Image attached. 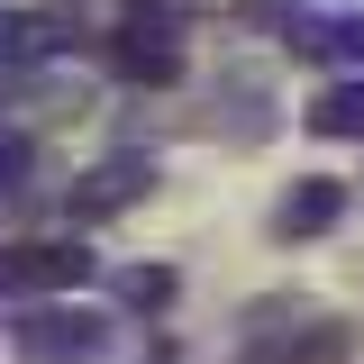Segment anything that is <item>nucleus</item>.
<instances>
[{"instance_id":"1","label":"nucleus","mask_w":364,"mask_h":364,"mask_svg":"<svg viewBox=\"0 0 364 364\" xmlns=\"http://www.w3.org/2000/svg\"><path fill=\"white\" fill-rule=\"evenodd\" d=\"M9 346H18V364H91L100 346H109V328H100L91 310H64V301L46 291L37 310L9 318Z\"/></svg>"},{"instance_id":"2","label":"nucleus","mask_w":364,"mask_h":364,"mask_svg":"<svg viewBox=\"0 0 364 364\" xmlns=\"http://www.w3.org/2000/svg\"><path fill=\"white\" fill-rule=\"evenodd\" d=\"M73 282H91V246H73V237H18L0 255V291H18V301L73 291Z\"/></svg>"},{"instance_id":"3","label":"nucleus","mask_w":364,"mask_h":364,"mask_svg":"<svg viewBox=\"0 0 364 364\" xmlns=\"http://www.w3.org/2000/svg\"><path fill=\"white\" fill-rule=\"evenodd\" d=\"M146 191H155V164H146V155H109V164H91V173L73 182V210H82V219H109V210H136Z\"/></svg>"},{"instance_id":"4","label":"nucleus","mask_w":364,"mask_h":364,"mask_svg":"<svg viewBox=\"0 0 364 364\" xmlns=\"http://www.w3.org/2000/svg\"><path fill=\"white\" fill-rule=\"evenodd\" d=\"M337 210H346V182H291V191H282V210H273V237H291V246H301V237H318V228H337Z\"/></svg>"},{"instance_id":"5","label":"nucleus","mask_w":364,"mask_h":364,"mask_svg":"<svg viewBox=\"0 0 364 364\" xmlns=\"http://www.w3.org/2000/svg\"><path fill=\"white\" fill-rule=\"evenodd\" d=\"M109 73H119V82H146V91H164V82L182 73V55L164 46V28H128V37L109 46Z\"/></svg>"},{"instance_id":"6","label":"nucleus","mask_w":364,"mask_h":364,"mask_svg":"<svg viewBox=\"0 0 364 364\" xmlns=\"http://www.w3.org/2000/svg\"><path fill=\"white\" fill-rule=\"evenodd\" d=\"M228 136H273V82H255V73H228Z\"/></svg>"},{"instance_id":"7","label":"nucleus","mask_w":364,"mask_h":364,"mask_svg":"<svg viewBox=\"0 0 364 364\" xmlns=\"http://www.w3.org/2000/svg\"><path fill=\"white\" fill-rule=\"evenodd\" d=\"M310 128L318 136H364V82H328L310 100Z\"/></svg>"},{"instance_id":"8","label":"nucleus","mask_w":364,"mask_h":364,"mask_svg":"<svg viewBox=\"0 0 364 364\" xmlns=\"http://www.w3.org/2000/svg\"><path fill=\"white\" fill-rule=\"evenodd\" d=\"M119 301H128V310H164V301H173V264H128L119 273Z\"/></svg>"},{"instance_id":"9","label":"nucleus","mask_w":364,"mask_h":364,"mask_svg":"<svg viewBox=\"0 0 364 364\" xmlns=\"http://www.w3.org/2000/svg\"><path fill=\"white\" fill-rule=\"evenodd\" d=\"M146 9H200V0H146Z\"/></svg>"}]
</instances>
